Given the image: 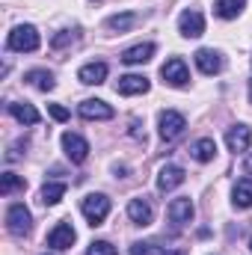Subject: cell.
Wrapping results in <instances>:
<instances>
[{"label": "cell", "instance_id": "obj_1", "mask_svg": "<svg viewBox=\"0 0 252 255\" xmlns=\"http://www.w3.org/2000/svg\"><path fill=\"white\" fill-rule=\"evenodd\" d=\"M6 45H9V51H18V54H33V51L42 45V39H39V30H36L33 24H18V27L9 33Z\"/></svg>", "mask_w": 252, "mask_h": 255}, {"label": "cell", "instance_id": "obj_2", "mask_svg": "<svg viewBox=\"0 0 252 255\" xmlns=\"http://www.w3.org/2000/svg\"><path fill=\"white\" fill-rule=\"evenodd\" d=\"M6 229H9V235H15V238H27V235H30L33 217H30L27 205H21V202L9 205V211H6Z\"/></svg>", "mask_w": 252, "mask_h": 255}, {"label": "cell", "instance_id": "obj_3", "mask_svg": "<svg viewBox=\"0 0 252 255\" xmlns=\"http://www.w3.org/2000/svg\"><path fill=\"white\" fill-rule=\"evenodd\" d=\"M80 211H83V217L89 220V226H101V223L107 220V214H110V199H107L104 193H92V196L83 199Z\"/></svg>", "mask_w": 252, "mask_h": 255}, {"label": "cell", "instance_id": "obj_4", "mask_svg": "<svg viewBox=\"0 0 252 255\" xmlns=\"http://www.w3.org/2000/svg\"><path fill=\"white\" fill-rule=\"evenodd\" d=\"M77 113H80V119H86V122H107V119L116 116V110H113L107 101H101V98H86V101L77 107Z\"/></svg>", "mask_w": 252, "mask_h": 255}, {"label": "cell", "instance_id": "obj_5", "mask_svg": "<svg viewBox=\"0 0 252 255\" xmlns=\"http://www.w3.org/2000/svg\"><path fill=\"white\" fill-rule=\"evenodd\" d=\"M160 77H163V83H169V86H175V89L187 86V83H190L187 63H184L181 57H172V60H166V63H163V68H160Z\"/></svg>", "mask_w": 252, "mask_h": 255}, {"label": "cell", "instance_id": "obj_6", "mask_svg": "<svg viewBox=\"0 0 252 255\" xmlns=\"http://www.w3.org/2000/svg\"><path fill=\"white\" fill-rule=\"evenodd\" d=\"M160 139L163 142H172V139H178L181 133H184V128H187V119L181 116V113H175V110H166V113H160Z\"/></svg>", "mask_w": 252, "mask_h": 255}, {"label": "cell", "instance_id": "obj_7", "mask_svg": "<svg viewBox=\"0 0 252 255\" xmlns=\"http://www.w3.org/2000/svg\"><path fill=\"white\" fill-rule=\"evenodd\" d=\"M63 148H65V157H68L71 163H83V160L89 157V142H86L80 133L65 130L63 133Z\"/></svg>", "mask_w": 252, "mask_h": 255}, {"label": "cell", "instance_id": "obj_8", "mask_svg": "<svg viewBox=\"0 0 252 255\" xmlns=\"http://www.w3.org/2000/svg\"><path fill=\"white\" fill-rule=\"evenodd\" d=\"M184 178H187V172H184L178 163H166V166L157 172V190H160V193L175 190V187H181V184H184Z\"/></svg>", "mask_w": 252, "mask_h": 255}, {"label": "cell", "instance_id": "obj_9", "mask_svg": "<svg viewBox=\"0 0 252 255\" xmlns=\"http://www.w3.org/2000/svg\"><path fill=\"white\" fill-rule=\"evenodd\" d=\"M178 30H181L184 39H199V36L205 33V18H202V12H196V9H184L181 18H178Z\"/></svg>", "mask_w": 252, "mask_h": 255}, {"label": "cell", "instance_id": "obj_10", "mask_svg": "<svg viewBox=\"0 0 252 255\" xmlns=\"http://www.w3.org/2000/svg\"><path fill=\"white\" fill-rule=\"evenodd\" d=\"M196 65L202 74H220L223 71V54L214 48H199L196 51Z\"/></svg>", "mask_w": 252, "mask_h": 255}, {"label": "cell", "instance_id": "obj_11", "mask_svg": "<svg viewBox=\"0 0 252 255\" xmlns=\"http://www.w3.org/2000/svg\"><path fill=\"white\" fill-rule=\"evenodd\" d=\"M226 145H229V151H247L252 145V128L250 125H235L229 128V133H226Z\"/></svg>", "mask_w": 252, "mask_h": 255}, {"label": "cell", "instance_id": "obj_12", "mask_svg": "<svg viewBox=\"0 0 252 255\" xmlns=\"http://www.w3.org/2000/svg\"><path fill=\"white\" fill-rule=\"evenodd\" d=\"M151 89V83H148V77H142V74H125V77H119V83H116V92L119 95H145Z\"/></svg>", "mask_w": 252, "mask_h": 255}, {"label": "cell", "instance_id": "obj_13", "mask_svg": "<svg viewBox=\"0 0 252 255\" xmlns=\"http://www.w3.org/2000/svg\"><path fill=\"white\" fill-rule=\"evenodd\" d=\"M193 214H196V205H193V199H187V196L169 202V220L175 226H187L190 220H193Z\"/></svg>", "mask_w": 252, "mask_h": 255}, {"label": "cell", "instance_id": "obj_14", "mask_svg": "<svg viewBox=\"0 0 252 255\" xmlns=\"http://www.w3.org/2000/svg\"><path fill=\"white\" fill-rule=\"evenodd\" d=\"M127 217H130V223H136V226H151L154 211H151L148 199H130V202H127Z\"/></svg>", "mask_w": 252, "mask_h": 255}, {"label": "cell", "instance_id": "obj_15", "mask_svg": "<svg viewBox=\"0 0 252 255\" xmlns=\"http://www.w3.org/2000/svg\"><path fill=\"white\" fill-rule=\"evenodd\" d=\"M74 238H77V235H74L71 223H57L54 232L48 235V247H54V250H71Z\"/></svg>", "mask_w": 252, "mask_h": 255}, {"label": "cell", "instance_id": "obj_16", "mask_svg": "<svg viewBox=\"0 0 252 255\" xmlns=\"http://www.w3.org/2000/svg\"><path fill=\"white\" fill-rule=\"evenodd\" d=\"M77 80H80V83H86V86H98V83H104V80H107V63L83 65V68L77 71Z\"/></svg>", "mask_w": 252, "mask_h": 255}, {"label": "cell", "instance_id": "obj_17", "mask_svg": "<svg viewBox=\"0 0 252 255\" xmlns=\"http://www.w3.org/2000/svg\"><path fill=\"white\" fill-rule=\"evenodd\" d=\"M151 57H154V45H151V42H139V45L127 48L125 54H122V63H127V65H142V63H148Z\"/></svg>", "mask_w": 252, "mask_h": 255}, {"label": "cell", "instance_id": "obj_18", "mask_svg": "<svg viewBox=\"0 0 252 255\" xmlns=\"http://www.w3.org/2000/svg\"><path fill=\"white\" fill-rule=\"evenodd\" d=\"M9 113L21 122V125H39V110L33 107V104H27V101H12L9 104Z\"/></svg>", "mask_w": 252, "mask_h": 255}, {"label": "cell", "instance_id": "obj_19", "mask_svg": "<svg viewBox=\"0 0 252 255\" xmlns=\"http://www.w3.org/2000/svg\"><path fill=\"white\" fill-rule=\"evenodd\" d=\"M190 154H193L199 163H211L214 154H217V142H214L211 136H202V139H196V142L190 145Z\"/></svg>", "mask_w": 252, "mask_h": 255}, {"label": "cell", "instance_id": "obj_20", "mask_svg": "<svg viewBox=\"0 0 252 255\" xmlns=\"http://www.w3.org/2000/svg\"><path fill=\"white\" fill-rule=\"evenodd\" d=\"M24 80H27V83H33V86H36V89H42V92H51V89L57 86L54 74H51V71H45V68H33V71H27V74H24Z\"/></svg>", "mask_w": 252, "mask_h": 255}, {"label": "cell", "instance_id": "obj_21", "mask_svg": "<svg viewBox=\"0 0 252 255\" xmlns=\"http://www.w3.org/2000/svg\"><path fill=\"white\" fill-rule=\"evenodd\" d=\"M235 208H252V178H241L232 190Z\"/></svg>", "mask_w": 252, "mask_h": 255}, {"label": "cell", "instance_id": "obj_22", "mask_svg": "<svg viewBox=\"0 0 252 255\" xmlns=\"http://www.w3.org/2000/svg\"><path fill=\"white\" fill-rule=\"evenodd\" d=\"M244 6H247V0H217V6H214V12H217L220 18H226V21H232V18H238V15L244 12Z\"/></svg>", "mask_w": 252, "mask_h": 255}, {"label": "cell", "instance_id": "obj_23", "mask_svg": "<svg viewBox=\"0 0 252 255\" xmlns=\"http://www.w3.org/2000/svg\"><path fill=\"white\" fill-rule=\"evenodd\" d=\"M133 24H136V15H133V12H125V15H113V18H107V30H113V33H127Z\"/></svg>", "mask_w": 252, "mask_h": 255}, {"label": "cell", "instance_id": "obj_24", "mask_svg": "<svg viewBox=\"0 0 252 255\" xmlns=\"http://www.w3.org/2000/svg\"><path fill=\"white\" fill-rule=\"evenodd\" d=\"M63 196H65V184L63 181H51V184L42 187V202H45V205H57Z\"/></svg>", "mask_w": 252, "mask_h": 255}, {"label": "cell", "instance_id": "obj_25", "mask_svg": "<svg viewBox=\"0 0 252 255\" xmlns=\"http://www.w3.org/2000/svg\"><path fill=\"white\" fill-rule=\"evenodd\" d=\"M24 187H27V181H24L21 175H15V172H6L3 181H0V193H3V196H12V193L24 190Z\"/></svg>", "mask_w": 252, "mask_h": 255}, {"label": "cell", "instance_id": "obj_26", "mask_svg": "<svg viewBox=\"0 0 252 255\" xmlns=\"http://www.w3.org/2000/svg\"><path fill=\"white\" fill-rule=\"evenodd\" d=\"M74 42H77V33H74V30H60V33L51 39L54 48H68V45H74Z\"/></svg>", "mask_w": 252, "mask_h": 255}, {"label": "cell", "instance_id": "obj_27", "mask_svg": "<svg viewBox=\"0 0 252 255\" xmlns=\"http://www.w3.org/2000/svg\"><path fill=\"white\" fill-rule=\"evenodd\" d=\"M86 255H116V247H113L110 241H95Z\"/></svg>", "mask_w": 252, "mask_h": 255}, {"label": "cell", "instance_id": "obj_28", "mask_svg": "<svg viewBox=\"0 0 252 255\" xmlns=\"http://www.w3.org/2000/svg\"><path fill=\"white\" fill-rule=\"evenodd\" d=\"M130 255H163L154 244H133L130 247Z\"/></svg>", "mask_w": 252, "mask_h": 255}, {"label": "cell", "instance_id": "obj_29", "mask_svg": "<svg viewBox=\"0 0 252 255\" xmlns=\"http://www.w3.org/2000/svg\"><path fill=\"white\" fill-rule=\"evenodd\" d=\"M48 113H51L57 122H65V119H68V110H65L63 104H51V107H48Z\"/></svg>", "mask_w": 252, "mask_h": 255}, {"label": "cell", "instance_id": "obj_30", "mask_svg": "<svg viewBox=\"0 0 252 255\" xmlns=\"http://www.w3.org/2000/svg\"><path fill=\"white\" fill-rule=\"evenodd\" d=\"M244 172L252 175V154H247V160H244Z\"/></svg>", "mask_w": 252, "mask_h": 255}, {"label": "cell", "instance_id": "obj_31", "mask_svg": "<svg viewBox=\"0 0 252 255\" xmlns=\"http://www.w3.org/2000/svg\"><path fill=\"white\" fill-rule=\"evenodd\" d=\"M163 255H187L184 250H172V253H163Z\"/></svg>", "mask_w": 252, "mask_h": 255}, {"label": "cell", "instance_id": "obj_32", "mask_svg": "<svg viewBox=\"0 0 252 255\" xmlns=\"http://www.w3.org/2000/svg\"><path fill=\"white\" fill-rule=\"evenodd\" d=\"M250 104H252V80H250Z\"/></svg>", "mask_w": 252, "mask_h": 255}, {"label": "cell", "instance_id": "obj_33", "mask_svg": "<svg viewBox=\"0 0 252 255\" xmlns=\"http://www.w3.org/2000/svg\"><path fill=\"white\" fill-rule=\"evenodd\" d=\"M250 250H252V241H250Z\"/></svg>", "mask_w": 252, "mask_h": 255}]
</instances>
